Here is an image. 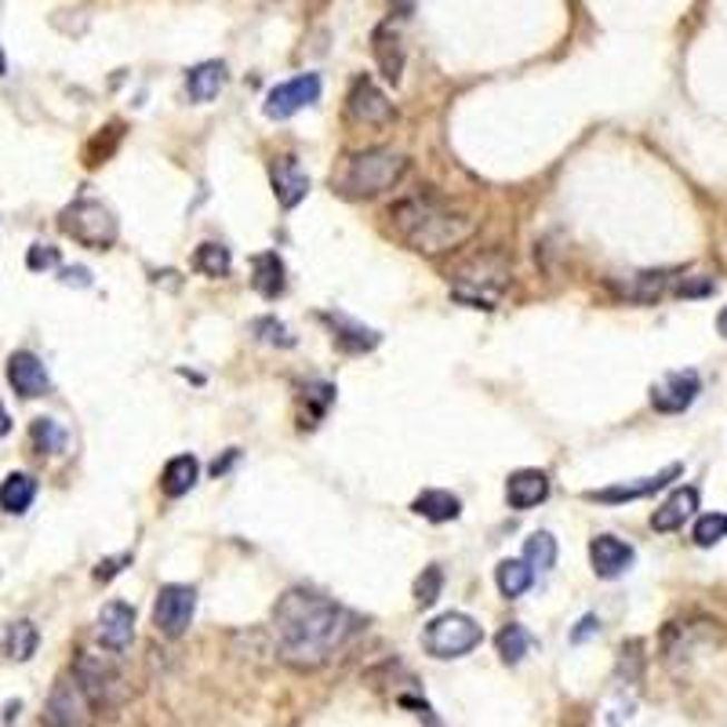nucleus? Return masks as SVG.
<instances>
[{
    "instance_id": "obj_1",
    "label": "nucleus",
    "mask_w": 727,
    "mask_h": 727,
    "mask_svg": "<svg viewBox=\"0 0 727 727\" xmlns=\"http://www.w3.org/2000/svg\"><path fill=\"white\" fill-rule=\"evenodd\" d=\"M364 619L313 589H287L273 608V640L281 662L295 669H321L364 633Z\"/></svg>"
},
{
    "instance_id": "obj_2",
    "label": "nucleus",
    "mask_w": 727,
    "mask_h": 727,
    "mask_svg": "<svg viewBox=\"0 0 727 727\" xmlns=\"http://www.w3.org/2000/svg\"><path fill=\"white\" fill-rule=\"evenodd\" d=\"M390 226L396 240L419 255H444L462 248L477 233V215L444 200L441 194H415L390 208Z\"/></svg>"
},
{
    "instance_id": "obj_3",
    "label": "nucleus",
    "mask_w": 727,
    "mask_h": 727,
    "mask_svg": "<svg viewBox=\"0 0 727 727\" xmlns=\"http://www.w3.org/2000/svg\"><path fill=\"white\" fill-rule=\"evenodd\" d=\"M404 175H407V157L401 149L375 146V149H361V154H353L346 160V168L335 175V189L350 200H364V197L386 194Z\"/></svg>"
},
{
    "instance_id": "obj_4",
    "label": "nucleus",
    "mask_w": 727,
    "mask_h": 727,
    "mask_svg": "<svg viewBox=\"0 0 727 727\" xmlns=\"http://www.w3.org/2000/svg\"><path fill=\"white\" fill-rule=\"evenodd\" d=\"M73 677L85 688L91 709H120L131 698V684L109 655L80 651L73 662Z\"/></svg>"
},
{
    "instance_id": "obj_5",
    "label": "nucleus",
    "mask_w": 727,
    "mask_h": 727,
    "mask_svg": "<svg viewBox=\"0 0 727 727\" xmlns=\"http://www.w3.org/2000/svg\"><path fill=\"white\" fill-rule=\"evenodd\" d=\"M59 229L66 237H73L77 244H85L91 252H106L114 248L120 237L117 215L106 208L102 200H73L59 212Z\"/></svg>"
},
{
    "instance_id": "obj_6",
    "label": "nucleus",
    "mask_w": 727,
    "mask_h": 727,
    "mask_svg": "<svg viewBox=\"0 0 727 727\" xmlns=\"http://www.w3.org/2000/svg\"><path fill=\"white\" fill-rule=\"evenodd\" d=\"M480 644H484V629L462 611L436 615V619L426 626V633H422V648H426V655L441 658V662L470 655L473 648H480Z\"/></svg>"
},
{
    "instance_id": "obj_7",
    "label": "nucleus",
    "mask_w": 727,
    "mask_h": 727,
    "mask_svg": "<svg viewBox=\"0 0 727 727\" xmlns=\"http://www.w3.org/2000/svg\"><path fill=\"white\" fill-rule=\"evenodd\" d=\"M451 281L462 284L455 292L459 302H470L473 310H495L491 306V295L484 292H499V287L510 281V266H505L499 255H477L470 263H462L459 273H451Z\"/></svg>"
},
{
    "instance_id": "obj_8",
    "label": "nucleus",
    "mask_w": 727,
    "mask_h": 727,
    "mask_svg": "<svg viewBox=\"0 0 727 727\" xmlns=\"http://www.w3.org/2000/svg\"><path fill=\"white\" fill-rule=\"evenodd\" d=\"M197 611V589L189 586H164L154 603V626L164 637H183Z\"/></svg>"
},
{
    "instance_id": "obj_9",
    "label": "nucleus",
    "mask_w": 727,
    "mask_h": 727,
    "mask_svg": "<svg viewBox=\"0 0 727 727\" xmlns=\"http://www.w3.org/2000/svg\"><path fill=\"white\" fill-rule=\"evenodd\" d=\"M321 99V77L317 73H298L292 80H284L266 95V117L269 120H287L298 109H306Z\"/></svg>"
},
{
    "instance_id": "obj_10",
    "label": "nucleus",
    "mask_w": 727,
    "mask_h": 727,
    "mask_svg": "<svg viewBox=\"0 0 727 727\" xmlns=\"http://www.w3.org/2000/svg\"><path fill=\"white\" fill-rule=\"evenodd\" d=\"M88 713H91V703H88L85 688L77 684V677H59V684L51 688L45 720L59 724V727H73V724H88Z\"/></svg>"
},
{
    "instance_id": "obj_11",
    "label": "nucleus",
    "mask_w": 727,
    "mask_h": 727,
    "mask_svg": "<svg viewBox=\"0 0 727 727\" xmlns=\"http://www.w3.org/2000/svg\"><path fill=\"white\" fill-rule=\"evenodd\" d=\"M698 390H703V379L698 372H669L651 386V404L662 415H680L695 404Z\"/></svg>"
},
{
    "instance_id": "obj_12",
    "label": "nucleus",
    "mask_w": 727,
    "mask_h": 727,
    "mask_svg": "<svg viewBox=\"0 0 727 727\" xmlns=\"http://www.w3.org/2000/svg\"><path fill=\"white\" fill-rule=\"evenodd\" d=\"M346 114L356 125H386L393 120V102L375 88L372 77H356L346 95Z\"/></svg>"
},
{
    "instance_id": "obj_13",
    "label": "nucleus",
    "mask_w": 727,
    "mask_h": 727,
    "mask_svg": "<svg viewBox=\"0 0 727 727\" xmlns=\"http://www.w3.org/2000/svg\"><path fill=\"white\" fill-rule=\"evenodd\" d=\"M95 637L106 651H125L135 640V608L125 600H109L99 611V626H95Z\"/></svg>"
},
{
    "instance_id": "obj_14",
    "label": "nucleus",
    "mask_w": 727,
    "mask_h": 727,
    "mask_svg": "<svg viewBox=\"0 0 727 727\" xmlns=\"http://www.w3.org/2000/svg\"><path fill=\"white\" fill-rule=\"evenodd\" d=\"M8 382H11V390H16L19 396H26V401L48 396V390H51L48 367L40 364L37 353H26V350L11 353V361H8Z\"/></svg>"
},
{
    "instance_id": "obj_15",
    "label": "nucleus",
    "mask_w": 727,
    "mask_h": 727,
    "mask_svg": "<svg viewBox=\"0 0 727 727\" xmlns=\"http://www.w3.org/2000/svg\"><path fill=\"white\" fill-rule=\"evenodd\" d=\"M589 560H593V571L597 579H619L629 568H633V546L615 539V534H597L593 542H589Z\"/></svg>"
},
{
    "instance_id": "obj_16",
    "label": "nucleus",
    "mask_w": 727,
    "mask_h": 727,
    "mask_svg": "<svg viewBox=\"0 0 727 727\" xmlns=\"http://www.w3.org/2000/svg\"><path fill=\"white\" fill-rule=\"evenodd\" d=\"M550 477L542 470H517L505 480V502L513 505V510H534V505H542L550 499Z\"/></svg>"
},
{
    "instance_id": "obj_17",
    "label": "nucleus",
    "mask_w": 727,
    "mask_h": 727,
    "mask_svg": "<svg viewBox=\"0 0 727 727\" xmlns=\"http://www.w3.org/2000/svg\"><path fill=\"white\" fill-rule=\"evenodd\" d=\"M680 477V462L674 465H666L662 473H655V477H644L637 480V484H615V488H600V491H589L586 499H593V502H611V505H619V502H633V499H648L655 495V491H662L669 480H677Z\"/></svg>"
},
{
    "instance_id": "obj_18",
    "label": "nucleus",
    "mask_w": 727,
    "mask_h": 727,
    "mask_svg": "<svg viewBox=\"0 0 727 727\" xmlns=\"http://www.w3.org/2000/svg\"><path fill=\"white\" fill-rule=\"evenodd\" d=\"M698 502H703L698 488H677L674 495H669V499L651 513V528H655V531H677V528H684V524H688V517H695Z\"/></svg>"
},
{
    "instance_id": "obj_19",
    "label": "nucleus",
    "mask_w": 727,
    "mask_h": 727,
    "mask_svg": "<svg viewBox=\"0 0 727 727\" xmlns=\"http://www.w3.org/2000/svg\"><path fill=\"white\" fill-rule=\"evenodd\" d=\"M273 194H277L281 208H298V204L306 200L310 178H306V171L298 168V160L284 157V160L273 164Z\"/></svg>"
},
{
    "instance_id": "obj_20",
    "label": "nucleus",
    "mask_w": 727,
    "mask_h": 727,
    "mask_svg": "<svg viewBox=\"0 0 727 727\" xmlns=\"http://www.w3.org/2000/svg\"><path fill=\"white\" fill-rule=\"evenodd\" d=\"M37 648H40V633L33 622L16 619V622L0 626V655H4L8 662H30Z\"/></svg>"
},
{
    "instance_id": "obj_21",
    "label": "nucleus",
    "mask_w": 727,
    "mask_h": 727,
    "mask_svg": "<svg viewBox=\"0 0 727 727\" xmlns=\"http://www.w3.org/2000/svg\"><path fill=\"white\" fill-rule=\"evenodd\" d=\"M372 51H375V62H379L382 77H386L390 85H401V77H404V48H401V37H396L390 26H379Z\"/></svg>"
},
{
    "instance_id": "obj_22",
    "label": "nucleus",
    "mask_w": 727,
    "mask_h": 727,
    "mask_svg": "<svg viewBox=\"0 0 727 727\" xmlns=\"http://www.w3.org/2000/svg\"><path fill=\"white\" fill-rule=\"evenodd\" d=\"M252 287L263 298H281L284 295V263H281V255L277 252H263V255H255V263H252Z\"/></svg>"
},
{
    "instance_id": "obj_23",
    "label": "nucleus",
    "mask_w": 727,
    "mask_h": 727,
    "mask_svg": "<svg viewBox=\"0 0 727 727\" xmlns=\"http://www.w3.org/2000/svg\"><path fill=\"white\" fill-rule=\"evenodd\" d=\"M197 480H200V462L194 455H175L168 465H164L160 488L168 499H183L186 491H194Z\"/></svg>"
},
{
    "instance_id": "obj_24",
    "label": "nucleus",
    "mask_w": 727,
    "mask_h": 727,
    "mask_svg": "<svg viewBox=\"0 0 727 727\" xmlns=\"http://www.w3.org/2000/svg\"><path fill=\"white\" fill-rule=\"evenodd\" d=\"M666 287H669V273L666 269H648V273H633L626 284H615V292H619L622 298L629 302H658L666 295Z\"/></svg>"
},
{
    "instance_id": "obj_25",
    "label": "nucleus",
    "mask_w": 727,
    "mask_h": 727,
    "mask_svg": "<svg viewBox=\"0 0 727 727\" xmlns=\"http://www.w3.org/2000/svg\"><path fill=\"white\" fill-rule=\"evenodd\" d=\"M411 510H415L419 517L433 520V524H448V520H459L462 502H459V495H451V491L430 488V491H422L415 502H411Z\"/></svg>"
},
{
    "instance_id": "obj_26",
    "label": "nucleus",
    "mask_w": 727,
    "mask_h": 727,
    "mask_svg": "<svg viewBox=\"0 0 727 727\" xmlns=\"http://www.w3.org/2000/svg\"><path fill=\"white\" fill-rule=\"evenodd\" d=\"M37 499V480L30 473H11L4 484H0V510L11 517H22Z\"/></svg>"
},
{
    "instance_id": "obj_27",
    "label": "nucleus",
    "mask_w": 727,
    "mask_h": 727,
    "mask_svg": "<svg viewBox=\"0 0 727 727\" xmlns=\"http://www.w3.org/2000/svg\"><path fill=\"white\" fill-rule=\"evenodd\" d=\"M226 85V66L223 62H200L189 70V80H186V88H189V99L194 102H212L218 91H223Z\"/></svg>"
},
{
    "instance_id": "obj_28",
    "label": "nucleus",
    "mask_w": 727,
    "mask_h": 727,
    "mask_svg": "<svg viewBox=\"0 0 727 727\" xmlns=\"http://www.w3.org/2000/svg\"><path fill=\"white\" fill-rule=\"evenodd\" d=\"M495 582H499V593L502 597H524L531 582H534V571L528 568V560H502L495 568Z\"/></svg>"
},
{
    "instance_id": "obj_29",
    "label": "nucleus",
    "mask_w": 727,
    "mask_h": 727,
    "mask_svg": "<svg viewBox=\"0 0 727 727\" xmlns=\"http://www.w3.org/2000/svg\"><path fill=\"white\" fill-rule=\"evenodd\" d=\"M524 560L528 568L539 574V571H553L557 568V539L550 531H534L531 539L524 542Z\"/></svg>"
},
{
    "instance_id": "obj_30",
    "label": "nucleus",
    "mask_w": 727,
    "mask_h": 727,
    "mask_svg": "<svg viewBox=\"0 0 727 727\" xmlns=\"http://www.w3.org/2000/svg\"><path fill=\"white\" fill-rule=\"evenodd\" d=\"M327 324H335V342L342 350H353V353H364V350H375L379 346V335L367 332L361 324H350L346 317H324Z\"/></svg>"
},
{
    "instance_id": "obj_31",
    "label": "nucleus",
    "mask_w": 727,
    "mask_h": 727,
    "mask_svg": "<svg viewBox=\"0 0 727 727\" xmlns=\"http://www.w3.org/2000/svg\"><path fill=\"white\" fill-rule=\"evenodd\" d=\"M495 648H499V655H502V662H505V666H517L520 658L528 655V648H531L528 629H524V626H517V622L502 626V629H499V637H495Z\"/></svg>"
},
{
    "instance_id": "obj_32",
    "label": "nucleus",
    "mask_w": 727,
    "mask_h": 727,
    "mask_svg": "<svg viewBox=\"0 0 727 727\" xmlns=\"http://www.w3.org/2000/svg\"><path fill=\"white\" fill-rule=\"evenodd\" d=\"M233 266V258H229V248H223V244H200V248L194 252V269L204 273V277H226Z\"/></svg>"
},
{
    "instance_id": "obj_33",
    "label": "nucleus",
    "mask_w": 727,
    "mask_h": 727,
    "mask_svg": "<svg viewBox=\"0 0 727 727\" xmlns=\"http://www.w3.org/2000/svg\"><path fill=\"white\" fill-rule=\"evenodd\" d=\"M30 436H33L37 451H45V455H62V451L70 448V436H66V430L55 419H37Z\"/></svg>"
},
{
    "instance_id": "obj_34",
    "label": "nucleus",
    "mask_w": 727,
    "mask_h": 727,
    "mask_svg": "<svg viewBox=\"0 0 727 727\" xmlns=\"http://www.w3.org/2000/svg\"><path fill=\"white\" fill-rule=\"evenodd\" d=\"M691 539H695V546H703V550H709V546H717L720 539H727V513H703L695 520Z\"/></svg>"
},
{
    "instance_id": "obj_35",
    "label": "nucleus",
    "mask_w": 727,
    "mask_h": 727,
    "mask_svg": "<svg viewBox=\"0 0 727 727\" xmlns=\"http://www.w3.org/2000/svg\"><path fill=\"white\" fill-rule=\"evenodd\" d=\"M441 589H444V571L441 568H426L419 574V582H415V600L422 603V608H430V603L441 600Z\"/></svg>"
},
{
    "instance_id": "obj_36",
    "label": "nucleus",
    "mask_w": 727,
    "mask_h": 727,
    "mask_svg": "<svg viewBox=\"0 0 727 727\" xmlns=\"http://www.w3.org/2000/svg\"><path fill=\"white\" fill-rule=\"evenodd\" d=\"M26 266L30 269H51V266H59V252L55 248H48V244H33L30 248V255H26Z\"/></svg>"
},
{
    "instance_id": "obj_37",
    "label": "nucleus",
    "mask_w": 727,
    "mask_h": 727,
    "mask_svg": "<svg viewBox=\"0 0 727 727\" xmlns=\"http://www.w3.org/2000/svg\"><path fill=\"white\" fill-rule=\"evenodd\" d=\"M255 332H266L263 338L266 342H273V346H295V338L287 335V327L284 324H277V321H255Z\"/></svg>"
},
{
    "instance_id": "obj_38",
    "label": "nucleus",
    "mask_w": 727,
    "mask_h": 727,
    "mask_svg": "<svg viewBox=\"0 0 727 727\" xmlns=\"http://www.w3.org/2000/svg\"><path fill=\"white\" fill-rule=\"evenodd\" d=\"M709 292H713V281H706V277H684L674 287L677 298H698V295H709Z\"/></svg>"
},
{
    "instance_id": "obj_39",
    "label": "nucleus",
    "mask_w": 727,
    "mask_h": 727,
    "mask_svg": "<svg viewBox=\"0 0 727 727\" xmlns=\"http://www.w3.org/2000/svg\"><path fill=\"white\" fill-rule=\"evenodd\" d=\"M128 560H131L128 553H125V557H114V560H102V564L95 568V579H99V582H109V579H114V574H120V568H125Z\"/></svg>"
},
{
    "instance_id": "obj_40",
    "label": "nucleus",
    "mask_w": 727,
    "mask_h": 727,
    "mask_svg": "<svg viewBox=\"0 0 727 727\" xmlns=\"http://www.w3.org/2000/svg\"><path fill=\"white\" fill-rule=\"evenodd\" d=\"M600 629V622H597V615H586V619L579 622V629L571 633V644H582V640H589Z\"/></svg>"
},
{
    "instance_id": "obj_41",
    "label": "nucleus",
    "mask_w": 727,
    "mask_h": 727,
    "mask_svg": "<svg viewBox=\"0 0 727 727\" xmlns=\"http://www.w3.org/2000/svg\"><path fill=\"white\" fill-rule=\"evenodd\" d=\"M62 281H66V284H80V287L91 284L88 269H80V266H77V269H62Z\"/></svg>"
},
{
    "instance_id": "obj_42",
    "label": "nucleus",
    "mask_w": 727,
    "mask_h": 727,
    "mask_svg": "<svg viewBox=\"0 0 727 727\" xmlns=\"http://www.w3.org/2000/svg\"><path fill=\"white\" fill-rule=\"evenodd\" d=\"M11 433V415H8V407L0 404V436H8Z\"/></svg>"
},
{
    "instance_id": "obj_43",
    "label": "nucleus",
    "mask_w": 727,
    "mask_h": 727,
    "mask_svg": "<svg viewBox=\"0 0 727 727\" xmlns=\"http://www.w3.org/2000/svg\"><path fill=\"white\" fill-rule=\"evenodd\" d=\"M717 332H720V335L727 338V306H724V310L717 313Z\"/></svg>"
},
{
    "instance_id": "obj_44",
    "label": "nucleus",
    "mask_w": 727,
    "mask_h": 727,
    "mask_svg": "<svg viewBox=\"0 0 727 727\" xmlns=\"http://www.w3.org/2000/svg\"><path fill=\"white\" fill-rule=\"evenodd\" d=\"M4 70H8V59H4V48H0V77H4Z\"/></svg>"
}]
</instances>
